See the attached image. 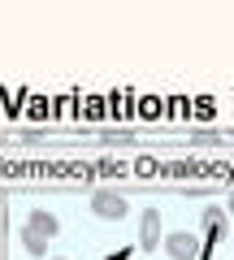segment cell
<instances>
[{"label": "cell", "mask_w": 234, "mask_h": 260, "mask_svg": "<svg viewBox=\"0 0 234 260\" xmlns=\"http://www.w3.org/2000/svg\"><path fill=\"white\" fill-rule=\"evenodd\" d=\"M22 247H26V256H35V260H52L48 256V239L35 234V230H26V225H22Z\"/></svg>", "instance_id": "6"}, {"label": "cell", "mask_w": 234, "mask_h": 260, "mask_svg": "<svg viewBox=\"0 0 234 260\" xmlns=\"http://www.w3.org/2000/svg\"><path fill=\"white\" fill-rule=\"evenodd\" d=\"M165 256L169 260H204V247H199V239L191 230H174V234H165Z\"/></svg>", "instance_id": "2"}, {"label": "cell", "mask_w": 234, "mask_h": 260, "mask_svg": "<svg viewBox=\"0 0 234 260\" xmlns=\"http://www.w3.org/2000/svg\"><path fill=\"white\" fill-rule=\"evenodd\" d=\"M225 230H230V225H225L221 204H208V208H204V239H208V243H221Z\"/></svg>", "instance_id": "4"}, {"label": "cell", "mask_w": 234, "mask_h": 260, "mask_svg": "<svg viewBox=\"0 0 234 260\" xmlns=\"http://www.w3.org/2000/svg\"><path fill=\"white\" fill-rule=\"evenodd\" d=\"M225 208H230V213H234V191H230V204H225Z\"/></svg>", "instance_id": "7"}, {"label": "cell", "mask_w": 234, "mask_h": 260, "mask_svg": "<svg viewBox=\"0 0 234 260\" xmlns=\"http://www.w3.org/2000/svg\"><path fill=\"white\" fill-rule=\"evenodd\" d=\"M91 217H100V221H122L126 217V195L113 191V186H95L91 191Z\"/></svg>", "instance_id": "1"}, {"label": "cell", "mask_w": 234, "mask_h": 260, "mask_svg": "<svg viewBox=\"0 0 234 260\" xmlns=\"http://www.w3.org/2000/svg\"><path fill=\"white\" fill-rule=\"evenodd\" d=\"M26 230H35V234H44V239H56L61 234V221H56L48 208H35V213L26 217Z\"/></svg>", "instance_id": "5"}, {"label": "cell", "mask_w": 234, "mask_h": 260, "mask_svg": "<svg viewBox=\"0 0 234 260\" xmlns=\"http://www.w3.org/2000/svg\"><path fill=\"white\" fill-rule=\"evenodd\" d=\"M52 260H65V256H52Z\"/></svg>", "instance_id": "8"}, {"label": "cell", "mask_w": 234, "mask_h": 260, "mask_svg": "<svg viewBox=\"0 0 234 260\" xmlns=\"http://www.w3.org/2000/svg\"><path fill=\"white\" fill-rule=\"evenodd\" d=\"M139 247H143V251L165 247V230H160V208H152V204L139 213Z\"/></svg>", "instance_id": "3"}]
</instances>
